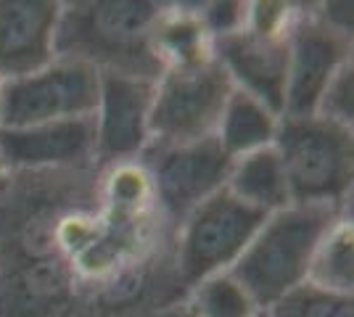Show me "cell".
<instances>
[{"mask_svg":"<svg viewBox=\"0 0 354 317\" xmlns=\"http://www.w3.org/2000/svg\"><path fill=\"white\" fill-rule=\"evenodd\" d=\"M162 3H64L56 59L85 61L98 72L159 79L164 72L151 37L164 16Z\"/></svg>","mask_w":354,"mask_h":317,"instance_id":"obj_1","label":"cell"},{"mask_svg":"<svg viewBox=\"0 0 354 317\" xmlns=\"http://www.w3.org/2000/svg\"><path fill=\"white\" fill-rule=\"evenodd\" d=\"M344 214L346 209L307 204H291L267 214L230 272L259 304V309H270L288 291L307 283L317 246Z\"/></svg>","mask_w":354,"mask_h":317,"instance_id":"obj_2","label":"cell"},{"mask_svg":"<svg viewBox=\"0 0 354 317\" xmlns=\"http://www.w3.org/2000/svg\"><path fill=\"white\" fill-rule=\"evenodd\" d=\"M275 151L291 191V204L346 209L354 175V135L325 117H281Z\"/></svg>","mask_w":354,"mask_h":317,"instance_id":"obj_3","label":"cell"},{"mask_svg":"<svg viewBox=\"0 0 354 317\" xmlns=\"http://www.w3.org/2000/svg\"><path fill=\"white\" fill-rule=\"evenodd\" d=\"M233 82L217 59L185 66H167L153 85L151 143L180 146L214 135Z\"/></svg>","mask_w":354,"mask_h":317,"instance_id":"obj_4","label":"cell"},{"mask_svg":"<svg viewBox=\"0 0 354 317\" xmlns=\"http://www.w3.org/2000/svg\"><path fill=\"white\" fill-rule=\"evenodd\" d=\"M267 214L238 201L230 191H217L185 214L177 241V272L196 286L209 275L230 270L262 227Z\"/></svg>","mask_w":354,"mask_h":317,"instance_id":"obj_5","label":"cell"},{"mask_svg":"<svg viewBox=\"0 0 354 317\" xmlns=\"http://www.w3.org/2000/svg\"><path fill=\"white\" fill-rule=\"evenodd\" d=\"M101 72L85 61L56 59L35 75L3 82L0 127L85 119L98 106Z\"/></svg>","mask_w":354,"mask_h":317,"instance_id":"obj_6","label":"cell"},{"mask_svg":"<svg viewBox=\"0 0 354 317\" xmlns=\"http://www.w3.org/2000/svg\"><path fill=\"white\" fill-rule=\"evenodd\" d=\"M140 159H146L143 169L159 206L175 222L222 191L233 164L214 135L180 146H148Z\"/></svg>","mask_w":354,"mask_h":317,"instance_id":"obj_7","label":"cell"},{"mask_svg":"<svg viewBox=\"0 0 354 317\" xmlns=\"http://www.w3.org/2000/svg\"><path fill=\"white\" fill-rule=\"evenodd\" d=\"M352 61V37L330 30L317 14H296L288 32V77L283 117H312L330 79Z\"/></svg>","mask_w":354,"mask_h":317,"instance_id":"obj_8","label":"cell"},{"mask_svg":"<svg viewBox=\"0 0 354 317\" xmlns=\"http://www.w3.org/2000/svg\"><path fill=\"white\" fill-rule=\"evenodd\" d=\"M156 79L101 72L95 124V159L109 164H127L151 143V106Z\"/></svg>","mask_w":354,"mask_h":317,"instance_id":"obj_9","label":"cell"},{"mask_svg":"<svg viewBox=\"0 0 354 317\" xmlns=\"http://www.w3.org/2000/svg\"><path fill=\"white\" fill-rule=\"evenodd\" d=\"M212 56L230 77L236 90L249 93L283 117L288 35H259L243 27L233 35L212 40Z\"/></svg>","mask_w":354,"mask_h":317,"instance_id":"obj_10","label":"cell"},{"mask_svg":"<svg viewBox=\"0 0 354 317\" xmlns=\"http://www.w3.org/2000/svg\"><path fill=\"white\" fill-rule=\"evenodd\" d=\"M59 0H0V79H19L56 61Z\"/></svg>","mask_w":354,"mask_h":317,"instance_id":"obj_11","label":"cell"},{"mask_svg":"<svg viewBox=\"0 0 354 317\" xmlns=\"http://www.w3.org/2000/svg\"><path fill=\"white\" fill-rule=\"evenodd\" d=\"M0 159L8 172L85 164L95 159L93 117L32 127H0Z\"/></svg>","mask_w":354,"mask_h":317,"instance_id":"obj_12","label":"cell"},{"mask_svg":"<svg viewBox=\"0 0 354 317\" xmlns=\"http://www.w3.org/2000/svg\"><path fill=\"white\" fill-rule=\"evenodd\" d=\"M225 191L262 214H275L291 206V191L275 146L233 159Z\"/></svg>","mask_w":354,"mask_h":317,"instance_id":"obj_13","label":"cell"},{"mask_svg":"<svg viewBox=\"0 0 354 317\" xmlns=\"http://www.w3.org/2000/svg\"><path fill=\"white\" fill-rule=\"evenodd\" d=\"M278 124H281V114H275L270 106L257 101L249 93L233 88L227 104L222 108L214 137L220 140V146L230 159H238L272 146L278 135Z\"/></svg>","mask_w":354,"mask_h":317,"instance_id":"obj_14","label":"cell"},{"mask_svg":"<svg viewBox=\"0 0 354 317\" xmlns=\"http://www.w3.org/2000/svg\"><path fill=\"white\" fill-rule=\"evenodd\" d=\"M307 283L323 288L328 294L352 296V220L346 214L341 220H336V225L325 233V238L317 246Z\"/></svg>","mask_w":354,"mask_h":317,"instance_id":"obj_15","label":"cell"},{"mask_svg":"<svg viewBox=\"0 0 354 317\" xmlns=\"http://www.w3.org/2000/svg\"><path fill=\"white\" fill-rule=\"evenodd\" d=\"M185 304L196 312V317H257L265 312L230 270L198 280Z\"/></svg>","mask_w":354,"mask_h":317,"instance_id":"obj_16","label":"cell"},{"mask_svg":"<svg viewBox=\"0 0 354 317\" xmlns=\"http://www.w3.org/2000/svg\"><path fill=\"white\" fill-rule=\"evenodd\" d=\"M265 312L270 317H352V296L328 294L312 283H301Z\"/></svg>","mask_w":354,"mask_h":317,"instance_id":"obj_17","label":"cell"},{"mask_svg":"<svg viewBox=\"0 0 354 317\" xmlns=\"http://www.w3.org/2000/svg\"><path fill=\"white\" fill-rule=\"evenodd\" d=\"M352 93H354V69H352V61H349L339 75L330 79L328 90L323 93L320 106H317V117H325V119L344 124V127H352V117H354Z\"/></svg>","mask_w":354,"mask_h":317,"instance_id":"obj_18","label":"cell"},{"mask_svg":"<svg viewBox=\"0 0 354 317\" xmlns=\"http://www.w3.org/2000/svg\"><path fill=\"white\" fill-rule=\"evenodd\" d=\"M198 19L212 40L233 35V32L246 27L249 16V3H212V6H198Z\"/></svg>","mask_w":354,"mask_h":317,"instance_id":"obj_19","label":"cell"},{"mask_svg":"<svg viewBox=\"0 0 354 317\" xmlns=\"http://www.w3.org/2000/svg\"><path fill=\"white\" fill-rule=\"evenodd\" d=\"M162 317H196V312H193L188 304H180V307H172V309H167Z\"/></svg>","mask_w":354,"mask_h":317,"instance_id":"obj_20","label":"cell"},{"mask_svg":"<svg viewBox=\"0 0 354 317\" xmlns=\"http://www.w3.org/2000/svg\"><path fill=\"white\" fill-rule=\"evenodd\" d=\"M6 185H8V169H6L3 159H0V196L6 193Z\"/></svg>","mask_w":354,"mask_h":317,"instance_id":"obj_21","label":"cell"},{"mask_svg":"<svg viewBox=\"0 0 354 317\" xmlns=\"http://www.w3.org/2000/svg\"><path fill=\"white\" fill-rule=\"evenodd\" d=\"M0 104H3V79H0Z\"/></svg>","mask_w":354,"mask_h":317,"instance_id":"obj_22","label":"cell"},{"mask_svg":"<svg viewBox=\"0 0 354 317\" xmlns=\"http://www.w3.org/2000/svg\"><path fill=\"white\" fill-rule=\"evenodd\" d=\"M257 317H270V315H267V312H259V315H257Z\"/></svg>","mask_w":354,"mask_h":317,"instance_id":"obj_23","label":"cell"}]
</instances>
